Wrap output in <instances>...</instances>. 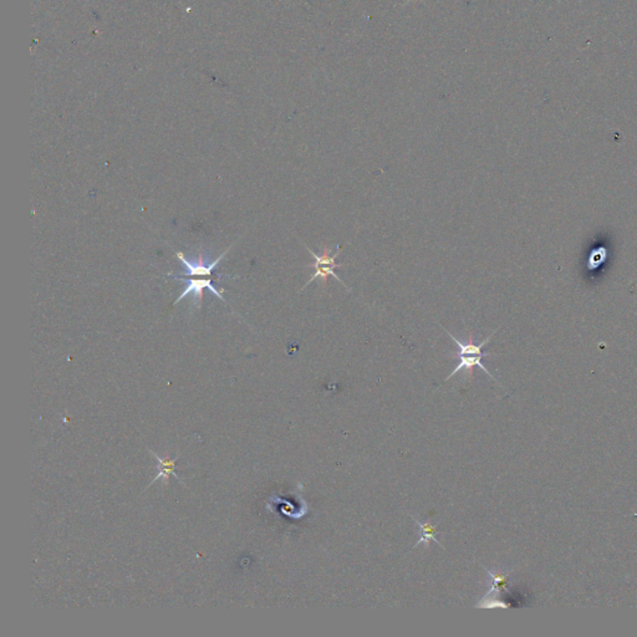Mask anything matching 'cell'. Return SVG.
<instances>
[{"label": "cell", "mask_w": 637, "mask_h": 637, "mask_svg": "<svg viewBox=\"0 0 637 637\" xmlns=\"http://www.w3.org/2000/svg\"><path fill=\"white\" fill-rule=\"evenodd\" d=\"M441 328L447 333L448 336L457 344V346L460 349V351H458V360H460V362H458V365L454 369L453 371L448 375L447 379L444 380V381L452 379L454 375H457L460 371H467L468 376H471L473 367L477 366L480 367L482 371H484L491 379L494 380L496 382H498V380L496 379L492 373L488 371V369L483 365V357L489 356V353H483V347L486 346L487 344L491 341L494 334L498 331V329H496L492 334L489 335V336L486 337L482 342L476 344V342H474L473 335L472 334L468 335L467 342H462V341L458 340L455 336H453V334H451L447 329L443 328L442 325Z\"/></svg>", "instance_id": "cell-1"}, {"label": "cell", "mask_w": 637, "mask_h": 637, "mask_svg": "<svg viewBox=\"0 0 637 637\" xmlns=\"http://www.w3.org/2000/svg\"><path fill=\"white\" fill-rule=\"evenodd\" d=\"M305 248L308 249V252L311 254V257L314 258L315 262H314V264L308 265V268H313V269H314V273L311 274L309 282L304 285L303 289L300 291H303L306 286H309V285L317 278L322 279L324 286H326L329 277H333V278L336 279L346 291H350L346 285H345V283L341 280L340 277L335 273V269H336V268H341V266H342V265L337 264V263L335 262V259L339 257V251L341 249L340 244H337V246H336V253L331 252V249L328 248V246H324L320 254L313 252L308 246H305Z\"/></svg>", "instance_id": "cell-2"}, {"label": "cell", "mask_w": 637, "mask_h": 637, "mask_svg": "<svg viewBox=\"0 0 637 637\" xmlns=\"http://www.w3.org/2000/svg\"><path fill=\"white\" fill-rule=\"evenodd\" d=\"M176 280H179V282H184L186 283V289H184V293L178 297V299L176 300V303H178L179 300H184V297H188V295H192L195 297V304L197 305H201L203 300V289L207 288L209 291H212L215 294V297H219L221 300H224L223 297L221 295V291H217L215 288L213 283L210 280H206V279H184L179 278V277H173Z\"/></svg>", "instance_id": "cell-3"}, {"label": "cell", "mask_w": 637, "mask_h": 637, "mask_svg": "<svg viewBox=\"0 0 637 637\" xmlns=\"http://www.w3.org/2000/svg\"><path fill=\"white\" fill-rule=\"evenodd\" d=\"M228 251H229V249H227L226 252L222 254L219 258L215 259V262H212V263H207V262H204L203 259L188 260V259L184 258V255L182 253H177L176 255L177 258L179 259V260L184 263V268H186V271H184V275H187V277L201 275V277H203V275H210V274H212V271H213V269L217 266V264H219V262H221L222 259L226 257Z\"/></svg>", "instance_id": "cell-4"}, {"label": "cell", "mask_w": 637, "mask_h": 637, "mask_svg": "<svg viewBox=\"0 0 637 637\" xmlns=\"http://www.w3.org/2000/svg\"><path fill=\"white\" fill-rule=\"evenodd\" d=\"M412 519L416 522L417 525H418V542L413 545V549L417 548L420 544H424L426 547H429V542H435V544H438L441 548V542L437 540V534H438V529H437V525H432L429 522H424V523H421L420 520H417L416 518L412 517Z\"/></svg>", "instance_id": "cell-5"}, {"label": "cell", "mask_w": 637, "mask_h": 637, "mask_svg": "<svg viewBox=\"0 0 637 637\" xmlns=\"http://www.w3.org/2000/svg\"><path fill=\"white\" fill-rule=\"evenodd\" d=\"M152 454L156 457L158 462V473L156 478L152 480L150 484H153L158 480H167L170 478V476H173L177 480H179V477L176 474L177 458L170 460V458H162V457H159V455L153 453V452H152Z\"/></svg>", "instance_id": "cell-6"}]
</instances>
